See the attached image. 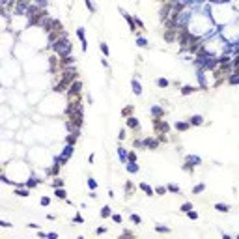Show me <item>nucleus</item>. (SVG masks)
<instances>
[{
	"label": "nucleus",
	"instance_id": "nucleus-37",
	"mask_svg": "<svg viewBox=\"0 0 239 239\" xmlns=\"http://www.w3.org/2000/svg\"><path fill=\"white\" fill-rule=\"evenodd\" d=\"M232 66H234L235 71H239V54H235V58L232 60Z\"/></svg>",
	"mask_w": 239,
	"mask_h": 239
},
{
	"label": "nucleus",
	"instance_id": "nucleus-17",
	"mask_svg": "<svg viewBox=\"0 0 239 239\" xmlns=\"http://www.w3.org/2000/svg\"><path fill=\"white\" fill-rule=\"evenodd\" d=\"M174 127L178 129V131H187L189 127H191V123H189V122H176Z\"/></svg>",
	"mask_w": 239,
	"mask_h": 239
},
{
	"label": "nucleus",
	"instance_id": "nucleus-4",
	"mask_svg": "<svg viewBox=\"0 0 239 239\" xmlns=\"http://www.w3.org/2000/svg\"><path fill=\"white\" fill-rule=\"evenodd\" d=\"M80 90H82V82H80V80H73L71 84H69V88H67L69 99H71L73 95H79V94H80Z\"/></svg>",
	"mask_w": 239,
	"mask_h": 239
},
{
	"label": "nucleus",
	"instance_id": "nucleus-32",
	"mask_svg": "<svg viewBox=\"0 0 239 239\" xmlns=\"http://www.w3.org/2000/svg\"><path fill=\"white\" fill-rule=\"evenodd\" d=\"M166 189H168V191H170V193H179V194H181V189H179L178 185H174V183H170V185H168Z\"/></svg>",
	"mask_w": 239,
	"mask_h": 239
},
{
	"label": "nucleus",
	"instance_id": "nucleus-36",
	"mask_svg": "<svg viewBox=\"0 0 239 239\" xmlns=\"http://www.w3.org/2000/svg\"><path fill=\"white\" fill-rule=\"evenodd\" d=\"M131 222H135V224H140V222H142V219H140V217H138L136 213H131Z\"/></svg>",
	"mask_w": 239,
	"mask_h": 239
},
{
	"label": "nucleus",
	"instance_id": "nucleus-43",
	"mask_svg": "<svg viewBox=\"0 0 239 239\" xmlns=\"http://www.w3.org/2000/svg\"><path fill=\"white\" fill-rule=\"evenodd\" d=\"M52 185H54V189H56V187H64V179H54Z\"/></svg>",
	"mask_w": 239,
	"mask_h": 239
},
{
	"label": "nucleus",
	"instance_id": "nucleus-19",
	"mask_svg": "<svg viewBox=\"0 0 239 239\" xmlns=\"http://www.w3.org/2000/svg\"><path fill=\"white\" fill-rule=\"evenodd\" d=\"M191 125H202L204 123V118L200 116V114H194L193 118H191V122H189Z\"/></svg>",
	"mask_w": 239,
	"mask_h": 239
},
{
	"label": "nucleus",
	"instance_id": "nucleus-26",
	"mask_svg": "<svg viewBox=\"0 0 239 239\" xmlns=\"http://www.w3.org/2000/svg\"><path fill=\"white\" fill-rule=\"evenodd\" d=\"M77 138H79V135H75V133H71V135H67V138H66V142L67 144H77Z\"/></svg>",
	"mask_w": 239,
	"mask_h": 239
},
{
	"label": "nucleus",
	"instance_id": "nucleus-25",
	"mask_svg": "<svg viewBox=\"0 0 239 239\" xmlns=\"http://www.w3.org/2000/svg\"><path fill=\"white\" fill-rule=\"evenodd\" d=\"M194 90H196L194 86H183V88H181V95H191Z\"/></svg>",
	"mask_w": 239,
	"mask_h": 239
},
{
	"label": "nucleus",
	"instance_id": "nucleus-14",
	"mask_svg": "<svg viewBox=\"0 0 239 239\" xmlns=\"http://www.w3.org/2000/svg\"><path fill=\"white\" fill-rule=\"evenodd\" d=\"M140 189H142L148 196H153V194H155V189H153L151 185H148V183H140Z\"/></svg>",
	"mask_w": 239,
	"mask_h": 239
},
{
	"label": "nucleus",
	"instance_id": "nucleus-30",
	"mask_svg": "<svg viewBox=\"0 0 239 239\" xmlns=\"http://www.w3.org/2000/svg\"><path fill=\"white\" fill-rule=\"evenodd\" d=\"M179 209H181L183 213H187V211H191V209H193V204H191V202H185V204H183V206H181Z\"/></svg>",
	"mask_w": 239,
	"mask_h": 239
},
{
	"label": "nucleus",
	"instance_id": "nucleus-3",
	"mask_svg": "<svg viewBox=\"0 0 239 239\" xmlns=\"http://www.w3.org/2000/svg\"><path fill=\"white\" fill-rule=\"evenodd\" d=\"M153 127H155L157 135H166V133L170 131V125H168L163 118H155V119H153Z\"/></svg>",
	"mask_w": 239,
	"mask_h": 239
},
{
	"label": "nucleus",
	"instance_id": "nucleus-50",
	"mask_svg": "<svg viewBox=\"0 0 239 239\" xmlns=\"http://www.w3.org/2000/svg\"><path fill=\"white\" fill-rule=\"evenodd\" d=\"M0 226H4V228H10L11 224H10V222H6V221H0Z\"/></svg>",
	"mask_w": 239,
	"mask_h": 239
},
{
	"label": "nucleus",
	"instance_id": "nucleus-39",
	"mask_svg": "<svg viewBox=\"0 0 239 239\" xmlns=\"http://www.w3.org/2000/svg\"><path fill=\"white\" fill-rule=\"evenodd\" d=\"M88 187L92 189V191H95V189H97V183H95V179H92V178H90V179H88Z\"/></svg>",
	"mask_w": 239,
	"mask_h": 239
},
{
	"label": "nucleus",
	"instance_id": "nucleus-16",
	"mask_svg": "<svg viewBox=\"0 0 239 239\" xmlns=\"http://www.w3.org/2000/svg\"><path fill=\"white\" fill-rule=\"evenodd\" d=\"M228 82L232 84V86H235V84H239V71H234L230 77H228Z\"/></svg>",
	"mask_w": 239,
	"mask_h": 239
},
{
	"label": "nucleus",
	"instance_id": "nucleus-38",
	"mask_svg": "<svg viewBox=\"0 0 239 239\" xmlns=\"http://www.w3.org/2000/svg\"><path fill=\"white\" fill-rule=\"evenodd\" d=\"M187 217H189V219H193V221H196V219H198V213L191 209V211H187Z\"/></svg>",
	"mask_w": 239,
	"mask_h": 239
},
{
	"label": "nucleus",
	"instance_id": "nucleus-9",
	"mask_svg": "<svg viewBox=\"0 0 239 239\" xmlns=\"http://www.w3.org/2000/svg\"><path fill=\"white\" fill-rule=\"evenodd\" d=\"M127 127H131V129H135V131H138V129H140V123H138V119H136L135 116H131V118H127Z\"/></svg>",
	"mask_w": 239,
	"mask_h": 239
},
{
	"label": "nucleus",
	"instance_id": "nucleus-7",
	"mask_svg": "<svg viewBox=\"0 0 239 239\" xmlns=\"http://www.w3.org/2000/svg\"><path fill=\"white\" fill-rule=\"evenodd\" d=\"M77 36H79V39H80L82 51H88V41H86V36H84V28H77Z\"/></svg>",
	"mask_w": 239,
	"mask_h": 239
},
{
	"label": "nucleus",
	"instance_id": "nucleus-11",
	"mask_svg": "<svg viewBox=\"0 0 239 239\" xmlns=\"http://www.w3.org/2000/svg\"><path fill=\"white\" fill-rule=\"evenodd\" d=\"M131 88H133V92H135V95H140V94H142V86H140V82H138L136 79L131 80Z\"/></svg>",
	"mask_w": 239,
	"mask_h": 239
},
{
	"label": "nucleus",
	"instance_id": "nucleus-29",
	"mask_svg": "<svg viewBox=\"0 0 239 239\" xmlns=\"http://www.w3.org/2000/svg\"><path fill=\"white\" fill-rule=\"evenodd\" d=\"M49 64H51V71H54L56 64H58V58H56V56H51V58H49Z\"/></svg>",
	"mask_w": 239,
	"mask_h": 239
},
{
	"label": "nucleus",
	"instance_id": "nucleus-41",
	"mask_svg": "<svg viewBox=\"0 0 239 239\" xmlns=\"http://www.w3.org/2000/svg\"><path fill=\"white\" fill-rule=\"evenodd\" d=\"M41 206H49V204H51V198H49V196H41Z\"/></svg>",
	"mask_w": 239,
	"mask_h": 239
},
{
	"label": "nucleus",
	"instance_id": "nucleus-15",
	"mask_svg": "<svg viewBox=\"0 0 239 239\" xmlns=\"http://www.w3.org/2000/svg\"><path fill=\"white\" fill-rule=\"evenodd\" d=\"M176 32H178L176 28H168V30L164 32V39L166 41H174L176 39Z\"/></svg>",
	"mask_w": 239,
	"mask_h": 239
},
{
	"label": "nucleus",
	"instance_id": "nucleus-42",
	"mask_svg": "<svg viewBox=\"0 0 239 239\" xmlns=\"http://www.w3.org/2000/svg\"><path fill=\"white\" fill-rule=\"evenodd\" d=\"M36 4L39 6V8H47V6H49V0H36Z\"/></svg>",
	"mask_w": 239,
	"mask_h": 239
},
{
	"label": "nucleus",
	"instance_id": "nucleus-51",
	"mask_svg": "<svg viewBox=\"0 0 239 239\" xmlns=\"http://www.w3.org/2000/svg\"><path fill=\"white\" fill-rule=\"evenodd\" d=\"M191 2H206V0H191Z\"/></svg>",
	"mask_w": 239,
	"mask_h": 239
},
{
	"label": "nucleus",
	"instance_id": "nucleus-13",
	"mask_svg": "<svg viewBox=\"0 0 239 239\" xmlns=\"http://www.w3.org/2000/svg\"><path fill=\"white\" fill-rule=\"evenodd\" d=\"M185 161H187V163H191V164H194V166L202 164V159H200L198 155H187V157H185Z\"/></svg>",
	"mask_w": 239,
	"mask_h": 239
},
{
	"label": "nucleus",
	"instance_id": "nucleus-47",
	"mask_svg": "<svg viewBox=\"0 0 239 239\" xmlns=\"http://www.w3.org/2000/svg\"><path fill=\"white\" fill-rule=\"evenodd\" d=\"M129 161H136V153H135V151L129 153Z\"/></svg>",
	"mask_w": 239,
	"mask_h": 239
},
{
	"label": "nucleus",
	"instance_id": "nucleus-28",
	"mask_svg": "<svg viewBox=\"0 0 239 239\" xmlns=\"http://www.w3.org/2000/svg\"><path fill=\"white\" fill-rule=\"evenodd\" d=\"M155 84H157L159 88H166V86H168V80H166V79H163V77H161V79H157V80H155Z\"/></svg>",
	"mask_w": 239,
	"mask_h": 239
},
{
	"label": "nucleus",
	"instance_id": "nucleus-12",
	"mask_svg": "<svg viewBox=\"0 0 239 239\" xmlns=\"http://www.w3.org/2000/svg\"><path fill=\"white\" fill-rule=\"evenodd\" d=\"M118 157H119V161H122V163L127 164V161H129V153L125 151L123 148H118Z\"/></svg>",
	"mask_w": 239,
	"mask_h": 239
},
{
	"label": "nucleus",
	"instance_id": "nucleus-22",
	"mask_svg": "<svg viewBox=\"0 0 239 239\" xmlns=\"http://www.w3.org/2000/svg\"><path fill=\"white\" fill-rule=\"evenodd\" d=\"M99 215L103 217H112V211H110V206H105V207H101V211H99Z\"/></svg>",
	"mask_w": 239,
	"mask_h": 239
},
{
	"label": "nucleus",
	"instance_id": "nucleus-48",
	"mask_svg": "<svg viewBox=\"0 0 239 239\" xmlns=\"http://www.w3.org/2000/svg\"><path fill=\"white\" fill-rule=\"evenodd\" d=\"M135 23H136V26H140V28H144V23H142V21H140V19H136V17H135Z\"/></svg>",
	"mask_w": 239,
	"mask_h": 239
},
{
	"label": "nucleus",
	"instance_id": "nucleus-1",
	"mask_svg": "<svg viewBox=\"0 0 239 239\" xmlns=\"http://www.w3.org/2000/svg\"><path fill=\"white\" fill-rule=\"evenodd\" d=\"M51 49L60 56V58H66V56H69L71 54V41L67 39V36H66V32H64V36H62L58 41H54V43L51 45Z\"/></svg>",
	"mask_w": 239,
	"mask_h": 239
},
{
	"label": "nucleus",
	"instance_id": "nucleus-46",
	"mask_svg": "<svg viewBox=\"0 0 239 239\" xmlns=\"http://www.w3.org/2000/svg\"><path fill=\"white\" fill-rule=\"evenodd\" d=\"M105 232H107V228H103V226H101V228H97V230H95V234H97V235H101V234H105Z\"/></svg>",
	"mask_w": 239,
	"mask_h": 239
},
{
	"label": "nucleus",
	"instance_id": "nucleus-40",
	"mask_svg": "<svg viewBox=\"0 0 239 239\" xmlns=\"http://www.w3.org/2000/svg\"><path fill=\"white\" fill-rule=\"evenodd\" d=\"M166 187H155V194H166Z\"/></svg>",
	"mask_w": 239,
	"mask_h": 239
},
{
	"label": "nucleus",
	"instance_id": "nucleus-31",
	"mask_svg": "<svg viewBox=\"0 0 239 239\" xmlns=\"http://www.w3.org/2000/svg\"><path fill=\"white\" fill-rule=\"evenodd\" d=\"M99 49H101V52H103L105 56H108V54H110V51H108V45H107V43H99Z\"/></svg>",
	"mask_w": 239,
	"mask_h": 239
},
{
	"label": "nucleus",
	"instance_id": "nucleus-2",
	"mask_svg": "<svg viewBox=\"0 0 239 239\" xmlns=\"http://www.w3.org/2000/svg\"><path fill=\"white\" fill-rule=\"evenodd\" d=\"M73 151H75V146L73 144H67L64 148V151H62V155L60 157H54V163H58V164H66L67 163V159L73 155Z\"/></svg>",
	"mask_w": 239,
	"mask_h": 239
},
{
	"label": "nucleus",
	"instance_id": "nucleus-8",
	"mask_svg": "<svg viewBox=\"0 0 239 239\" xmlns=\"http://www.w3.org/2000/svg\"><path fill=\"white\" fill-rule=\"evenodd\" d=\"M150 112H151L153 118H163V116H164V108H163V107H157V105H155V107H151Z\"/></svg>",
	"mask_w": 239,
	"mask_h": 239
},
{
	"label": "nucleus",
	"instance_id": "nucleus-45",
	"mask_svg": "<svg viewBox=\"0 0 239 239\" xmlns=\"http://www.w3.org/2000/svg\"><path fill=\"white\" fill-rule=\"evenodd\" d=\"M131 112H133V107H127V108H123V112H122V114H123V116H129Z\"/></svg>",
	"mask_w": 239,
	"mask_h": 239
},
{
	"label": "nucleus",
	"instance_id": "nucleus-49",
	"mask_svg": "<svg viewBox=\"0 0 239 239\" xmlns=\"http://www.w3.org/2000/svg\"><path fill=\"white\" fill-rule=\"evenodd\" d=\"M75 222H84V219H82V217L80 215H75V219H73Z\"/></svg>",
	"mask_w": 239,
	"mask_h": 239
},
{
	"label": "nucleus",
	"instance_id": "nucleus-52",
	"mask_svg": "<svg viewBox=\"0 0 239 239\" xmlns=\"http://www.w3.org/2000/svg\"><path fill=\"white\" fill-rule=\"evenodd\" d=\"M159 2H166V0H159Z\"/></svg>",
	"mask_w": 239,
	"mask_h": 239
},
{
	"label": "nucleus",
	"instance_id": "nucleus-34",
	"mask_svg": "<svg viewBox=\"0 0 239 239\" xmlns=\"http://www.w3.org/2000/svg\"><path fill=\"white\" fill-rule=\"evenodd\" d=\"M155 230H157V232H161V234H168V232H170V228H168V226H161V224H157Z\"/></svg>",
	"mask_w": 239,
	"mask_h": 239
},
{
	"label": "nucleus",
	"instance_id": "nucleus-18",
	"mask_svg": "<svg viewBox=\"0 0 239 239\" xmlns=\"http://www.w3.org/2000/svg\"><path fill=\"white\" fill-rule=\"evenodd\" d=\"M215 209L219 213H228L230 211V206H228V204H215Z\"/></svg>",
	"mask_w": 239,
	"mask_h": 239
},
{
	"label": "nucleus",
	"instance_id": "nucleus-21",
	"mask_svg": "<svg viewBox=\"0 0 239 239\" xmlns=\"http://www.w3.org/2000/svg\"><path fill=\"white\" fill-rule=\"evenodd\" d=\"M39 181H41V179L32 178V179H28L26 183H24V187H28V189H34V187H38V185H39Z\"/></svg>",
	"mask_w": 239,
	"mask_h": 239
},
{
	"label": "nucleus",
	"instance_id": "nucleus-23",
	"mask_svg": "<svg viewBox=\"0 0 239 239\" xmlns=\"http://www.w3.org/2000/svg\"><path fill=\"white\" fill-rule=\"evenodd\" d=\"M133 193H135V185H133L131 181H127V183H125V194H127V196H133Z\"/></svg>",
	"mask_w": 239,
	"mask_h": 239
},
{
	"label": "nucleus",
	"instance_id": "nucleus-20",
	"mask_svg": "<svg viewBox=\"0 0 239 239\" xmlns=\"http://www.w3.org/2000/svg\"><path fill=\"white\" fill-rule=\"evenodd\" d=\"M54 194H56V198H62V200H66V191H64V187H56L54 189Z\"/></svg>",
	"mask_w": 239,
	"mask_h": 239
},
{
	"label": "nucleus",
	"instance_id": "nucleus-35",
	"mask_svg": "<svg viewBox=\"0 0 239 239\" xmlns=\"http://www.w3.org/2000/svg\"><path fill=\"white\" fill-rule=\"evenodd\" d=\"M86 8H88L90 11H92V13H95V11H97V8L94 6V2H92V0H86Z\"/></svg>",
	"mask_w": 239,
	"mask_h": 239
},
{
	"label": "nucleus",
	"instance_id": "nucleus-10",
	"mask_svg": "<svg viewBox=\"0 0 239 239\" xmlns=\"http://www.w3.org/2000/svg\"><path fill=\"white\" fill-rule=\"evenodd\" d=\"M140 170V166L136 164V161H127V172L129 174H136Z\"/></svg>",
	"mask_w": 239,
	"mask_h": 239
},
{
	"label": "nucleus",
	"instance_id": "nucleus-6",
	"mask_svg": "<svg viewBox=\"0 0 239 239\" xmlns=\"http://www.w3.org/2000/svg\"><path fill=\"white\" fill-rule=\"evenodd\" d=\"M119 13H122V15L125 17V21L129 23V28H131V32H135V30H136V23H135V19H133V17H131L129 13L123 10V8H119Z\"/></svg>",
	"mask_w": 239,
	"mask_h": 239
},
{
	"label": "nucleus",
	"instance_id": "nucleus-44",
	"mask_svg": "<svg viewBox=\"0 0 239 239\" xmlns=\"http://www.w3.org/2000/svg\"><path fill=\"white\" fill-rule=\"evenodd\" d=\"M112 221H114V222H118V224H122V215H112Z\"/></svg>",
	"mask_w": 239,
	"mask_h": 239
},
{
	"label": "nucleus",
	"instance_id": "nucleus-5",
	"mask_svg": "<svg viewBox=\"0 0 239 239\" xmlns=\"http://www.w3.org/2000/svg\"><path fill=\"white\" fill-rule=\"evenodd\" d=\"M142 144H144V148H148V150H157L159 148V138H144Z\"/></svg>",
	"mask_w": 239,
	"mask_h": 239
},
{
	"label": "nucleus",
	"instance_id": "nucleus-27",
	"mask_svg": "<svg viewBox=\"0 0 239 239\" xmlns=\"http://www.w3.org/2000/svg\"><path fill=\"white\" fill-rule=\"evenodd\" d=\"M15 194H17V196H23V198H26V196H30V191H28V187H26V189H17Z\"/></svg>",
	"mask_w": 239,
	"mask_h": 239
},
{
	"label": "nucleus",
	"instance_id": "nucleus-33",
	"mask_svg": "<svg viewBox=\"0 0 239 239\" xmlns=\"http://www.w3.org/2000/svg\"><path fill=\"white\" fill-rule=\"evenodd\" d=\"M136 45H138V47H148V41H146L142 36H138V38H136Z\"/></svg>",
	"mask_w": 239,
	"mask_h": 239
},
{
	"label": "nucleus",
	"instance_id": "nucleus-24",
	"mask_svg": "<svg viewBox=\"0 0 239 239\" xmlns=\"http://www.w3.org/2000/svg\"><path fill=\"white\" fill-rule=\"evenodd\" d=\"M204 191H206V185H204V183H198V185L193 187V194H200V193H204Z\"/></svg>",
	"mask_w": 239,
	"mask_h": 239
}]
</instances>
